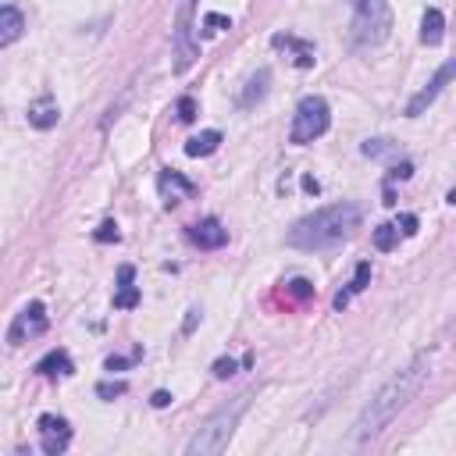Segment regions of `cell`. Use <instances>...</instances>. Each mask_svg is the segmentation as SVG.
<instances>
[{
	"label": "cell",
	"mask_w": 456,
	"mask_h": 456,
	"mask_svg": "<svg viewBox=\"0 0 456 456\" xmlns=\"http://www.w3.org/2000/svg\"><path fill=\"white\" fill-rule=\"evenodd\" d=\"M446 40V15L439 8H428L420 18V43L424 47H439Z\"/></svg>",
	"instance_id": "cell-14"
},
{
	"label": "cell",
	"mask_w": 456,
	"mask_h": 456,
	"mask_svg": "<svg viewBox=\"0 0 456 456\" xmlns=\"http://www.w3.org/2000/svg\"><path fill=\"white\" fill-rule=\"evenodd\" d=\"M396 242H400V228H396V225H378V228H375V246H378L382 253L396 250Z\"/></svg>",
	"instance_id": "cell-20"
},
{
	"label": "cell",
	"mask_w": 456,
	"mask_h": 456,
	"mask_svg": "<svg viewBox=\"0 0 456 456\" xmlns=\"http://www.w3.org/2000/svg\"><path fill=\"white\" fill-rule=\"evenodd\" d=\"M36 371H40L43 378H68V375L75 371V363H72L68 349H50V353L36 363Z\"/></svg>",
	"instance_id": "cell-12"
},
{
	"label": "cell",
	"mask_w": 456,
	"mask_h": 456,
	"mask_svg": "<svg viewBox=\"0 0 456 456\" xmlns=\"http://www.w3.org/2000/svg\"><path fill=\"white\" fill-rule=\"evenodd\" d=\"M132 307H139V289L129 282V285H118V292H114V310H132Z\"/></svg>",
	"instance_id": "cell-21"
},
{
	"label": "cell",
	"mask_w": 456,
	"mask_h": 456,
	"mask_svg": "<svg viewBox=\"0 0 456 456\" xmlns=\"http://www.w3.org/2000/svg\"><path fill=\"white\" fill-rule=\"evenodd\" d=\"M218 146H221V132L218 129H207V132H200V136H193L186 143V154L189 157H210Z\"/></svg>",
	"instance_id": "cell-19"
},
{
	"label": "cell",
	"mask_w": 456,
	"mask_h": 456,
	"mask_svg": "<svg viewBox=\"0 0 456 456\" xmlns=\"http://www.w3.org/2000/svg\"><path fill=\"white\" fill-rule=\"evenodd\" d=\"M196 324H200V310L193 307V310H189V317H186V324H182V331H186V336H193Z\"/></svg>",
	"instance_id": "cell-33"
},
{
	"label": "cell",
	"mask_w": 456,
	"mask_h": 456,
	"mask_svg": "<svg viewBox=\"0 0 456 456\" xmlns=\"http://www.w3.org/2000/svg\"><path fill=\"white\" fill-rule=\"evenodd\" d=\"M289 292L299 296V299H307V296H314V285H310L307 278H292V282H289Z\"/></svg>",
	"instance_id": "cell-29"
},
{
	"label": "cell",
	"mask_w": 456,
	"mask_h": 456,
	"mask_svg": "<svg viewBox=\"0 0 456 456\" xmlns=\"http://www.w3.org/2000/svg\"><path fill=\"white\" fill-rule=\"evenodd\" d=\"M150 403H154L157 410H164V407H171V392H164V388H157L154 396H150Z\"/></svg>",
	"instance_id": "cell-32"
},
{
	"label": "cell",
	"mask_w": 456,
	"mask_h": 456,
	"mask_svg": "<svg viewBox=\"0 0 456 456\" xmlns=\"http://www.w3.org/2000/svg\"><path fill=\"white\" fill-rule=\"evenodd\" d=\"M136 356H139V349H136L132 356H107V371H125Z\"/></svg>",
	"instance_id": "cell-31"
},
{
	"label": "cell",
	"mask_w": 456,
	"mask_h": 456,
	"mask_svg": "<svg viewBox=\"0 0 456 456\" xmlns=\"http://www.w3.org/2000/svg\"><path fill=\"white\" fill-rule=\"evenodd\" d=\"M125 388H129L125 382H100L97 385V396L100 400H114V396H125Z\"/></svg>",
	"instance_id": "cell-25"
},
{
	"label": "cell",
	"mask_w": 456,
	"mask_h": 456,
	"mask_svg": "<svg viewBox=\"0 0 456 456\" xmlns=\"http://www.w3.org/2000/svg\"><path fill=\"white\" fill-rule=\"evenodd\" d=\"M93 239H97V242H118V239H121V232H118V225H114V221H104V225L93 232Z\"/></svg>",
	"instance_id": "cell-26"
},
{
	"label": "cell",
	"mask_w": 456,
	"mask_h": 456,
	"mask_svg": "<svg viewBox=\"0 0 456 456\" xmlns=\"http://www.w3.org/2000/svg\"><path fill=\"white\" fill-rule=\"evenodd\" d=\"M175 114H178V121H196V100L193 97H178V104H175Z\"/></svg>",
	"instance_id": "cell-23"
},
{
	"label": "cell",
	"mask_w": 456,
	"mask_h": 456,
	"mask_svg": "<svg viewBox=\"0 0 456 456\" xmlns=\"http://www.w3.org/2000/svg\"><path fill=\"white\" fill-rule=\"evenodd\" d=\"M157 186H161V196H164V203H168V207L182 203L186 196H196V182H189L186 175L175 171V168H164V171H161Z\"/></svg>",
	"instance_id": "cell-11"
},
{
	"label": "cell",
	"mask_w": 456,
	"mask_h": 456,
	"mask_svg": "<svg viewBox=\"0 0 456 456\" xmlns=\"http://www.w3.org/2000/svg\"><path fill=\"white\" fill-rule=\"evenodd\" d=\"M210 371H214L218 382H225V378H232V375L239 371V363H235L232 356H221V360H214V368H210Z\"/></svg>",
	"instance_id": "cell-24"
},
{
	"label": "cell",
	"mask_w": 456,
	"mask_h": 456,
	"mask_svg": "<svg viewBox=\"0 0 456 456\" xmlns=\"http://www.w3.org/2000/svg\"><path fill=\"white\" fill-rule=\"evenodd\" d=\"M40 446L47 456H61L72 446V424L57 414H43L40 417Z\"/></svg>",
	"instance_id": "cell-8"
},
{
	"label": "cell",
	"mask_w": 456,
	"mask_h": 456,
	"mask_svg": "<svg viewBox=\"0 0 456 456\" xmlns=\"http://www.w3.org/2000/svg\"><path fill=\"white\" fill-rule=\"evenodd\" d=\"M193 11L196 0H182V8L175 15V72H186L193 61L200 57V43L193 40Z\"/></svg>",
	"instance_id": "cell-6"
},
{
	"label": "cell",
	"mask_w": 456,
	"mask_h": 456,
	"mask_svg": "<svg viewBox=\"0 0 456 456\" xmlns=\"http://www.w3.org/2000/svg\"><path fill=\"white\" fill-rule=\"evenodd\" d=\"M267 82H271V68H260L257 75H250L246 89H242V97H239V107H253L257 100L267 97Z\"/></svg>",
	"instance_id": "cell-18"
},
{
	"label": "cell",
	"mask_w": 456,
	"mask_h": 456,
	"mask_svg": "<svg viewBox=\"0 0 456 456\" xmlns=\"http://www.w3.org/2000/svg\"><path fill=\"white\" fill-rule=\"evenodd\" d=\"M368 285H371V260H360V264H356V271H353V282H349V289H343V292L336 296V310H346L349 296L363 292Z\"/></svg>",
	"instance_id": "cell-15"
},
{
	"label": "cell",
	"mask_w": 456,
	"mask_h": 456,
	"mask_svg": "<svg viewBox=\"0 0 456 456\" xmlns=\"http://www.w3.org/2000/svg\"><path fill=\"white\" fill-rule=\"evenodd\" d=\"M360 154L363 157H382V154H392V143L388 139H368L360 146Z\"/></svg>",
	"instance_id": "cell-22"
},
{
	"label": "cell",
	"mask_w": 456,
	"mask_h": 456,
	"mask_svg": "<svg viewBox=\"0 0 456 456\" xmlns=\"http://www.w3.org/2000/svg\"><path fill=\"white\" fill-rule=\"evenodd\" d=\"M250 400H253V392H242V396H235L232 403H225L218 414H210L203 420V428L189 439L186 456H218V453H225L232 435H235L239 417L246 414V407H250Z\"/></svg>",
	"instance_id": "cell-3"
},
{
	"label": "cell",
	"mask_w": 456,
	"mask_h": 456,
	"mask_svg": "<svg viewBox=\"0 0 456 456\" xmlns=\"http://www.w3.org/2000/svg\"><path fill=\"white\" fill-rule=\"evenodd\" d=\"M392 33L388 0H353V40L360 47H378Z\"/></svg>",
	"instance_id": "cell-4"
},
{
	"label": "cell",
	"mask_w": 456,
	"mask_h": 456,
	"mask_svg": "<svg viewBox=\"0 0 456 456\" xmlns=\"http://www.w3.org/2000/svg\"><path fill=\"white\" fill-rule=\"evenodd\" d=\"M385 207H392V203H396V193H392V186H385V200H382Z\"/></svg>",
	"instance_id": "cell-35"
},
{
	"label": "cell",
	"mask_w": 456,
	"mask_h": 456,
	"mask_svg": "<svg viewBox=\"0 0 456 456\" xmlns=\"http://www.w3.org/2000/svg\"><path fill=\"white\" fill-rule=\"evenodd\" d=\"M410 175H414V164H410V161H400V164H392V168H388V182H396V178L407 182Z\"/></svg>",
	"instance_id": "cell-28"
},
{
	"label": "cell",
	"mask_w": 456,
	"mask_h": 456,
	"mask_svg": "<svg viewBox=\"0 0 456 456\" xmlns=\"http://www.w3.org/2000/svg\"><path fill=\"white\" fill-rule=\"evenodd\" d=\"M303 189H307V193H321L317 178H310V175H303Z\"/></svg>",
	"instance_id": "cell-34"
},
{
	"label": "cell",
	"mask_w": 456,
	"mask_h": 456,
	"mask_svg": "<svg viewBox=\"0 0 456 456\" xmlns=\"http://www.w3.org/2000/svg\"><path fill=\"white\" fill-rule=\"evenodd\" d=\"M186 239L193 242V246H200V250H221L228 242V228L218 218H200V221H193L186 228Z\"/></svg>",
	"instance_id": "cell-9"
},
{
	"label": "cell",
	"mask_w": 456,
	"mask_h": 456,
	"mask_svg": "<svg viewBox=\"0 0 456 456\" xmlns=\"http://www.w3.org/2000/svg\"><path fill=\"white\" fill-rule=\"evenodd\" d=\"M203 25H207V33H218V29H228V25H232V18L210 11V15H203Z\"/></svg>",
	"instance_id": "cell-27"
},
{
	"label": "cell",
	"mask_w": 456,
	"mask_h": 456,
	"mask_svg": "<svg viewBox=\"0 0 456 456\" xmlns=\"http://www.w3.org/2000/svg\"><path fill=\"white\" fill-rule=\"evenodd\" d=\"M428 368H432V356H428V353H417L414 363H407L403 371L392 375V378L375 392V396H371V403L360 410V417H356V424H353V442L375 439V435L385 428V424L420 392L424 378H428Z\"/></svg>",
	"instance_id": "cell-1"
},
{
	"label": "cell",
	"mask_w": 456,
	"mask_h": 456,
	"mask_svg": "<svg viewBox=\"0 0 456 456\" xmlns=\"http://www.w3.org/2000/svg\"><path fill=\"white\" fill-rule=\"evenodd\" d=\"M47 324H50L47 307H43L40 299H33L29 307H22V314H18V317H15V324L8 328V343H11V346H18V343L33 339V336H43Z\"/></svg>",
	"instance_id": "cell-7"
},
{
	"label": "cell",
	"mask_w": 456,
	"mask_h": 456,
	"mask_svg": "<svg viewBox=\"0 0 456 456\" xmlns=\"http://www.w3.org/2000/svg\"><path fill=\"white\" fill-rule=\"evenodd\" d=\"M453 72H456V65H453V61H446V65L435 72V79L428 82V86H424L420 89V93L407 104V118H417V114H424V111H428L432 104H435V97L442 93V89L449 86V79H453Z\"/></svg>",
	"instance_id": "cell-10"
},
{
	"label": "cell",
	"mask_w": 456,
	"mask_h": 456,
	"mask_svg": "<svg viewBox=\"0 0 456 456\" xmlns=\"http://www.w3.org/2000/svg\"><path fill=\"white\" fill-rule=\"evenodd\" d=\"M22 33H25V15L18 8H0V50L22 40Z\"/></svg>",
	"instance_id": "cell-13"
},
{
	"label": "cell",
	"mask_w": 456,
	"mask_h": 456,
	"mask_svg": "<svg viewBox=\"0 0 456 456\" xmlns=\"http://www.w3.org/2000/svg\"><path fill=\"white\" fill-rule=\"evenodd\" d=\"M417 214H400V221H396V228L403 232V235H417Z\"/></svg>",
	"instance_id": "cell-30"
},
{
	"label": "cell",
	"mask_w": 456,
	"mask_h": 456,
	"mask_svg": "<svg viewBox=\"0 0 456 456\" xmlns=\"http://www.w3.org/2000/svg\"><path fill=\"white\" fill-rule=\"evenodd\" d=\"M363 221V210L356 203H331V207H321L314 210V214L307 218H299L285 242L296 250H328V246H336V242L349 239Z\"/></svg>",
	"instance_id": "cell-2"
},
{
	"label": "cell",
	"mask_w": 456,
	"mask_h": 456,
	"mask_svg": "<svg viewBox=\"0 0 456 456\" xmlns=\"http://www.w3.org/2000/svg\"><path fill=\"white\" fill-rule=\"evenodd\" d=\"M57 118H61V111H57V104L50 97H43L40 104L29 107V125H33V129H54Z\"/></svg>",
	"instance_id": "cell-17"
},
{
	"label": "cell",
	"mask_w": 456,
	"mask_h": 456,
	"mask_svg": "<svg viewBox=\"0 0 456 456\" xmlns=\"http://www.w3.org/2000/svg\"><path fill=\"white\" fill-rule=\"evenodd\" d=\"M275 47H292V65L296 68H314V43L296 40V36H275Z\"/></svg>",
	"instance_id": "cell-16"
},
{
	"label": "cell",
	"mask_w": 456,
	"mask_h": 456,
	"mask_svg": "<svg viewBox=\"0 0 456 456\" xmlns=\"http://www.w3.org/2000/svg\"><path fill=\"white\" fill-rule=\"evenodd\" d=\"M331 125V107L324 97H303L296 104V114H292V129H289V143L296 146H307L314 139H321Z\"/></svg>",
	"instance_id": "cell-5"
}]
</instances>
